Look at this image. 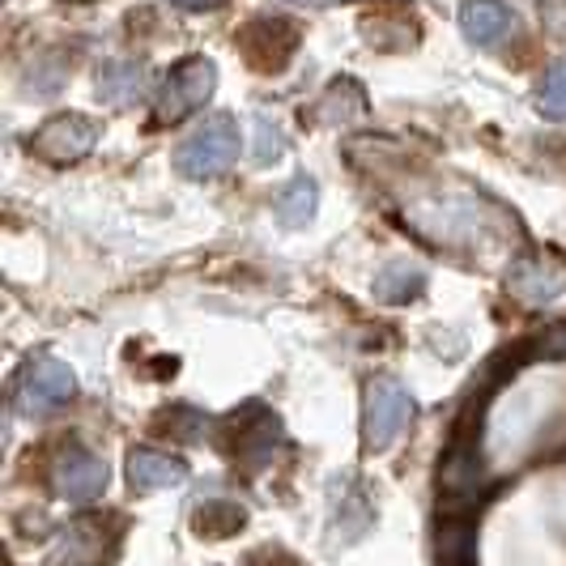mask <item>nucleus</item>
<instances>
[{
  "label": "nucleus",
  "instance_id": "nucleus-3",
  "mask_svg": "<svg viewBox=\"0 0 566 566\" xmlns=\"http://www.w3.org/2000/svg\"><path fill=\"white\" fill-rule=\"evenodd\" d=\"M218 90V64L209 56H188L179 60L167 73V82L154 98V115L163 124H179L184 115H192L197 107H205V98Z\"/></svg>",
  "mask_w": 566,
  "mask_h": 566
},
{
  "label": "nucleus",
  "instance_id": "nucleus-7",
  "mask_svg": "<svg viewBox=\"0 0 566 566\" xmlns=\"http://www.w3.org/2000/svg\"><path fill=\"white\" fill-rule=\"evenodd\" d=\"M52 485H56L60 499H69V503H94L107 490V464L94 452H85V448H69L56 460Z\"/></svg>",
  "mask_w": 566,
  "mask_h": 566
},
{
  "label": "nucleus",
  "instance_id": "nucleus-1",
  "mask_svg": "<svg viewBox=\"0 0 566 566\" xmlns=\"http://www.w3.org/2000/svg\"><path fill=\"white\" fill-rule=\"evenodd\" d=\"M239 149H243V137H239V124L230 115H209L200 128H192L179 149H175V167L188 179H213L239 163Z\"/></svg>",
  "mask_w": 566,
  "mask_h": 566
},
{
  "label": "nucleus",
  "instance_id": "nucleus-15",
  "mask_svg": "<svg viewBox=\"0 0 566 566\" xmlns=\"http://www.w3.org/2000/svg\"><path fill=\"white\" fill-rule=\"evenodd\" d=\"M422 290H426V269L409 264V260L388 264V269L375 277V298H384V303H409V298H418Z\"/></svg>",
  "mask_w": 566,
  "mask_h": 566
},
{
  "label": "nucleus",
  "instance_id": "nucleus-21",
  "mask_svg": "<svg viewBox=\"0 0 566 566\" xmlns=\"http://www.w3.org/2000/svg\"><path fill=\"white\" fill-rule=\"evenodd\" d=\"M77 4H82V0H77Z\"/></svg>",
  "mask_w": 566,
  "mask_h": 566
},
{
  "label": "nucleus",
  "instance_id": "nucleus-2",
  "mask_svg": "<svg viewBox=\"0 0 566 566\" xmlns=\"http://www.w3.org/2000/svg\"><path fill=\"white\" fill-rule=\"evenodd\" d=\"M409 422H413L409 388L392 375H375L363 392V443H367V452H388Z\"/></svg>",
  "mask_w": 566,
  "mask_h": 566
},
{
  "label": "nucleus",
  "instance_id": "nucleus-20",
  "mask_svg": "<svg viewBox=\"0 0 566 566\" xmlns=\"http://www.w3.org/2000/svg\"><path fill=\"white\" fill-rule=\"evenodd\" d=\"M290 4H312V9H328V4H340V0H290Z\"/></svg>",
  "mask_w": 566,
  "mask_h": 566
},
{
  "label": "nucleus",
  "instance_id": "nucleus-9",
  "mask_svg": "<svg viewBox=\"0 0 566 566\" xmlns=\"http://www.w3.org/2000/svg\"><path fill=\"white\" fill-rule=\"evenodd\" d=\"M515 27H520V18L507 0H464L460 4V30L478 48H499L503 39L515 34Z\"/></svg>",
  "mask_w": 566,
  "mask_h": 566
},
{
  "label": "nucleus",
  "instance_id": "nucleus-12",
  "mask_svg": "<svg viewBox=\"0 0 566 566\" xmlns=\"http://www.w3.org/2000/svg\"><path fill=\"white\" fill-rule=\"evenodd\" d=\"M439 566H478V528L469 515H448L439 528Z\"/></svg>",
  "mask_w": 566,
  "mask_h": 566
},
{
  "label": "nucleus",
  "instance_id": "nucleus-14",
  "mask_svg": "<svg viewBox=\"0 0 566 566\" xmlns=\"http://www.w3.org/2000/svg\"><path fill=\"white\" fill-rule=\"evenodd\" d=\"M363 112H367V90L358 82H349V77L328 85L324 98H319V107H315V115L324 124H349V119H358Z\"/></svg>",
  "mask_w": 566,
  "mask_h": 566
},
{
  "label": "nucleus",
  "instance_id": "nucleus-19",
  "mask_svg": "<svg viewBox=\"0 0 566 566\" xmlns=\"http://www.w3.org/2000/svg\"><path fill=\"white\" fill-rule=\"evenodd\" d=\"M175 9H184V13H209V9H222L227 0H170Z\"/></svg>",
  "mask_w": 566,
  "mask_h": 566
},
{
  "label": "nucleus",
  "instance_id": "nucleus-8",
  "mask_svg": "<svg viewBox=\"0 0 566 566\" xmlns=\"http://www.w3.org/2000/svg\"><path fill=\"white\" fill-rule=\"evenodd\" d=\"M239 48L248 52L255 69H282V60L298 48V27L285 22V18H255L243 30Z\"/></svg>",
  "mask_w": 566,
  "mask_h": 566
},
{
  "label": "nucleus",
  "instance_id": "nucleus-13",
  "mask_svg": "<svg viewBox=\"0 0 566 566\" xmlns=\"http://www.w3.org/2000/svg\"><path fill=\"white\" fill-rule=\"evenodd\" d=\"M315 200H319V188H315L312 175H298V179H290L277 200H273V213H277V222L290 230L307 227L315 218Z\"/></svg>",
  "mask_w": 566,
  "mask_h": 566
},
{
  "label": "nucleus",
  "instance_id": "nucleus-10",
  "mask_svg": "<svg viewBox=\"0 0 566 566\" xmlns=\"http://www.w3.org/2000/svg\"><path fill=\"white\" fill-rule=\"evenodd\" d=\"M188 482V464L170 452H154V448H137L128 452V485L137 494H154V490H170V485Z\"/></svg>",
  "mask_w": 566,
  "mask_h": 566
},
{
  "label": "nucleus",
  "instance_id": "nucleus-11",
  "mask_svg": "<svg viewBox=\"0 0 566 566\" xmlns=\"http://www.w3.org/2000/svg\"><path fill=\"white\" fill-rule=\"evenodd\" d=\"M145 82H149V77H145V64H137V60H112V64H103L98 77H94L98 98L112 103V107H133L145 94Z\"/></svg>",
  "mask_w": 566,
  "mask_h": 566
},
{
  "label": "nucleus",
  "instance_id": "nucleus-17",
  "mask_svg": "<svg viewBox=\"0 0 566 566\" xmlns=\"http://www.w3.org/2000/svg\"><path fill=\"white\" fill-rule=\"evenodd\" d=\"M537 107L549 119H566V60H558L537 90Z\"/></svg>",
  "mask_w": 566,
  "mask_h": 566
},
{
  "label": "nucleus",
  "instance_id": "nucleus-16",
  "mask_svg": "<svg viewBox=\"0 0 566 566\" xmlns=\"http://www.w3.org/2000/svg\"><path fill=\"white\" fill-rule=\"evenodd\" d=\"M248 524V515H243V507L239 503H205V507L197 511V520H192V528H197L200 537H234L239 528Z\"/></svg>",
  "mask_w": 566,
  "mask_h": 566
},
{
  "label": "nucleus",
  "instance_id": "nucleus-18",
  "mask_svg": "<svg viewBox=\"0 0 566 566\" xmlns=\"http://www.w3.org/2000/svg\"><path fill=\"white\" fill-rule=\"evenodd\" d=\"M252 128H255V145H252L255 163H273V158H282L285 154L282 128H277V124H269V115H255Z\"/></svg>",
  "mask_w": 566,
  "mask_h": 566
},
{
  "label": "nucleus",
  "instance_id": "nucleus-6",
  "mask_svg": "<svg viewBox=\"0 0 566 566\" xmlns=\"http://www.w3.org/2000/svg\"><path fill=\"white\" fill-rule=\"evenodd\" d=\"M507 285L524 303H554L566 290V264L545 252H524L511 260Z\"/></svg>",
  "mask_w": 566,
  "mask_h": 566
},
{
  "label": "nucleus",
  "instance_id": "nucleus-4",
  "mask_svg": "<svg viewBox=\"0 0 566 566\" xmlns=\"http://www.w3.org/2000/svg\"><path fill=\"white\" fill-rule=\"evenodd\" d=\"M94 145H98V124H94L90 115L69 112V115H52V119L30 137V154H39L43 163L64 167V163L85 158Z\"/></svg>",
  "mask_w": 566,
  "mask_h": 566
},
{
  "label": "nucleus",
  "instance_id": "nucleus-5",
  "mask_svg": "<svg viewBox=\"0 0 566 566\" xmlns=\"http://www.w3.org/2000/svg\"><path fill=\"white\" fill-rule=\"evenodd\" d=\"M77 397V375L69 363L60 358H39L22 370V384H18V405L27 413H52L56 405Z\"/></svg>",
  "mask_w": 566,
  "mask_h": 566
}]
</instances>
